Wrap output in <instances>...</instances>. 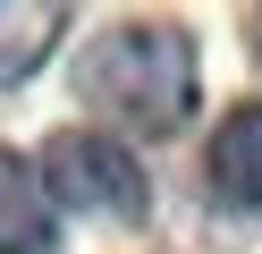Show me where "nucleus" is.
Instances as JSON below:
<instances>
[{
  "label": "nucleus",
  "instance_id": "20e7f679",
  "mask_svg": "<svg viewBox=\"0 0 262 254\" xmlns=\"http://www.w3.org/2000/svg\"><path fill=\"white\" fill-rule=\"evenodd\" d=\"M203 169H211V186H220L228 203H254L262 212V102H245V110H228L220 127H211Z\"/></svg>",
  "mask_w": 262,
  "mask_h": 254
},
{
  "label": "nucleus",
  "instance_id": "f03ea898",
  "mask_svg": "<svg viewBox=\"0 0 262 254\" xmlns=\"http://www.w3.org/2000/svg\"><path fill=\"white\" fill-rule=\"evenodd\" d=\"M42 186H51L59 212H85V220H144V203H152V178H144L136 144L110 127H59L42 135L34 152Z\"/></svg>",
  "mask_w": 262,
  "mask_h": 254
},
{
  "label": "nucleus",
  "instance_id": "39448f33",
  "mask_svg": "<svg viewBox=\"0 0 262 254\" xmlns=\"http://www.w3.org/2000/svg\"><path fill=\"white\" fill-rule=\"evenodd\" d=\"M59 26H68V9H9V0H0V93L26 85L42 60H51Z\"/></svg>",
  "mask_w": 262,
  "mask_h": 254
},
{
  "label": "nucleus",
  "instance_id": "f257e3e1",
  "mask_svg": "<svg viewBox=\"0 0 262 254\" xmlns=\"http://www.w3.org/2000/svg\"><path fill=\"white\" fill-rule=\"evenodd\" d=\"M194 93H203L194 34L169 17H119L76 51V102L110 135H178L194 119Z\"/></svg>",
  "mask_w": 262,
  "mask_h": 254
},
{
  "label": "nucleus",
  "instance_id": "7ed1b4c3",
  "mask_svg": "<svg viewBox=\"0 0 262 254\" xmlns=\"http://www.w3.org/2000/svg\"><path fill=\"white\" fill-rule=\"evenodd\" d=\"M59 246V203L26 152L0 144V254H51Z\"/></svg>",
  "mask_w": 262,
  "mask_h": 254
}]
</instances>
